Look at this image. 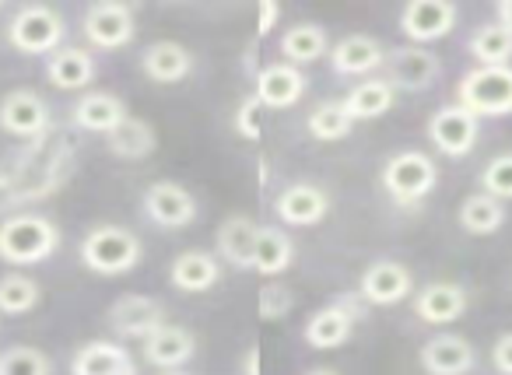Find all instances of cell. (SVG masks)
<instances>
[{"label":"cell","mask_w":512,"mask_h":375,"mask_svg":"<svg viewBox=\"0 0 512 375\" xmlns=\"http://www.w3.org/2000/svg\"><path fill=\"white\" fill-rule=\"evenodd\" d=\"M60 246V228L46 214H11L0 221V260L11 267L46 263Z\"/></svg>","instance_id":"obj_2"},{"label":"cell","mask_w":512,"mask_h":375,"mask_svg":"<svg viewBox=\"0 0 512 375\" xmlns=\"http://www.w3.org/2000/svg\"><path fill=\"white\" fill-rule=\"evenodd\" d=\"M85 25V39L99 50H120L134 39L137 22H134V8L130 4H116V0H102L92 4L81 18Z\"/></svg>","instance_id":"obj_12"},{"label":"cell","mask_w":512,"mask_h":375,"mask_svg":"<svg viewBox=\"0 0 512 375\" xmlns=\"http://www.w3.org/2000/svg\"><path fill=\"white\" fill-rule=\"evenodd\" d=\"M383 67L393 92H428L442 74V60L428 46H411V43L397 46V50H386Z\"/></svg>","instance_id":"obj_7"},{"label":"cell","mask_w":512,"mask_h":375,"mask_svg":"<svg viewBox=\"0 0 512 375\" xmlns=\"http://www.w3.org/2000/svg\"><path fill=\"white\" fill-rule=\"evenodd\" d=\"M78 253H81V263H85L92 274L116 277V274H130V270L141 263L144 242L123 225H95L92 232L81 239Z\"/></svg>","instance_id":"obj_3"},{"label":"cell","mask_w":512,"mask_h":375,"mask_svg":"<svg viewBox=\"0 0 512 375\" xmlns=\"http://www.w3.org/2000/svg\"><path fill=\"white\" fill-rule=\"evenodd\" d=\"M397 102V92L386 78H365L362 85H355L344 95V109H348L351 120H379L386 116Z\"/></svg>","instance_id":"obj_30"},{"label":"cell","mask_w":512,"mask_h":375,"mask_svg":"<svg viewBox=\"0 0 512 375\" xmlns=\"http://www.w3.org/2000/svg\"><path fill=\"white\" fill-rule=\"evenodd\" d=\"M456 102L477 120L512 116V64L509 67H474L456 85Z\"/></svg>","instance_id":"obj_5"},{"label":"cell","mask_w":512,"mask_h":375,"mask_svg":"<svg viewBox=\"0 0 512 375\" xmlns=\"http://www.w3.org/2000/svg\"><path fill=\"white\" fill-rule=\"evenodd\" d=\"M260 102H256V95H246V99L239 102V109H235V130H239L246 141H260V134H264V127H260Z\"/></svg>","instance_id":"obj_39"},{"label":"cell","mask_w":512,"mask_h":375,"mask_svg":"<svg viewBox=\"0 0 512 375\" xmlns=\"http://www.w3.org/2000/svg\"><path fill=\"white\" fill-rule=\"evenodd\" d=\"M463 312H467V288L456 281H432L414 298V316H418L421 323L446 326V323H456Z\"/></svg>","instance_id":"obj_21"},{"label":"cell","mask_w":512,"mask_h":375,"mask_svg":"<svg viewBox=\"0 0 512 375\" xmlns=\"http://www.w3.org/2000/svg\"><path fill=\"white\" fill-rule=\"evenodd\" d=\"M386 64V50L376 36H344L341 43L330 46V67L341 78H369L372 71Z\"/></svg>","instance_id":"obj_16"},{"label":"cell","mask_w":512,"mask_h":375,"mask_svg":"<svg viewBox=\"0 0 512 375\" xmlns=\"http://www.w3.org/2000/svg\"><path fill=\"white\" fill-rule=\"evenodd\" d=\"M106 148H109V155L127 158V162L148 158L151 151L158 148L155 127H151V123H144V120H134V116H127V120H123L120 127L106 137Z\"/></svg>","instance_id":"obj_31"},{"label":"cell","mask_w":512,"mask_h":375,"mask_svg":"<svg viewBox=\"0 0 512 375\" xmlns=\"http://www.w3.org/2000/svg\"><path fill=\"white\" fill-rule=\"evenodd\" d=\"M278 18H281V4H274V0H260L256 4V36L267 39L274 29H278Z\"/></svg>","instance_id":"obj_40"},{"label":"cell","mask_w":512,"mask_h":375,"mask_svg":"<svg viewBox=\"0 0 512 375\" xmlns=\"http://www.w3.org/2000/svg\"><path fill=\"white\" fill-rule=\"evenodd\" d=\"M414 277L404 263L397 260H379L372 263L362 274V284H358V295L365 298V305H397L411 295Z\"/></svg>","instance_id":"obj_17"},{"label":"cell","mask_w":512,"mask_h":375,"mask_svg":"<svg viewBox=\"0 0 512 375\" xmlns=\"http://www.w3.org/2000/svg\"><path fill=\"white\" fill-rule=\"evenodd\" d=\"M71 120L78 130L85 134H113L123 120H127V102L116 99L113 92H88L74 102L71 109Z\"/></svg>","instance_id":"obj_24"},{"label":"cell","mask_w":512,"mask_h":375,"mask_svg":"<svg viewBox=\"0 0 512 375\" xmlns=\"http://www.w3.org/2000/svg\"><path fill=\"white\" fill-rule=\"evenodd\" d=\"M358 316H362V309H358V302H351V298L323 305L306 323V344L316 347V351H334V347L348 344Z\"/></svg>","instance_id":"obj_14"},{"label":"cell","mask_w":512,"mask_h":375,"mask_svg":"<svg viewBox=\"0 0 512 375\" xmlns=\"http://www.w3.org/2000/svg\"><path fill=\"white\" fill-rule=\"evenodd\" d=\"M172 288L186 291V295H200V291H211L221 281V260L204 249H186L172 260L169 267Z\"/></svg>","instance_id":"obj_25"},{"label":"cell","mask_w":512,"mask_h":375,"mask_svg":"<svg viewBox=\"0 0 512 375\" xmlns=\"http://www.w3.org/2000/svg\"><path fill=\"white\" fill-rule=\"evenodd\" d=\"M141 71L148 74L155 85H176V81L193 74V53L186 46L172 43V39H158L144 50Z\"/></svg>","instance_id":"obj_27"},{"label":"cell","mask_w":512,"mask_h":375,"mask_svg":"<svg viewBox=\"0 0 512 375\" xmlns=\"http://www.w3.org/2000/svg\"><path fill=\"white\" fill-rule=\"evenodd\" d=\"M141 344H144V361L155 365L158 372H179V365H186V361L197 354V337H193L186 326H176V323L158 326Z\"/></svg>","instance_id":"obj_19"},{"label":"cell","mask_w":512,"mask_h":375,"mask_svg":"<svg viewBox=\"0 0 512 375\" xmlns=\"http://www.w3.org/2000/svg\"><path fill=\"white\" fill-rule=\"evenodd\" d=\"M425 130L435 151H442L449 158H463L474 151L477 134H481V120L470 109H463L460 102H449V106L435 109Z\"/></svg>","instance_id":"obj_8"},{"label":"cell","mask_w":512,"mask_h":375,"mask_svg":"<svg viewBox=\"0 0 512 375\" xmlns=\"http://www.w3.org/2000/svg\"><path fill=\"white\" fill-rule=\"evenodd\" d=\"M256 225L249 214H232L221 221L218 235H214V253L221 263H232L235 270H253V249H256Z\"/></svg>","instance_id":"obj_23"},{"label":"cell","mask_w":512,"mask_h":375,"mask_svg":"<svg viewBox=\"0 0 512 375\" xmlns=\"http://www.w3.org/2000/svg\"><path fill=\"white\" fill-rule=\"evenodd\" d=\"M460 228L467 235H495L505 225V204L488 193H470L460 204Z\"/></svg>","instance_id":"obj_33"},{"label":"cell","mask_w":512,"mask_h":375,"mask_svg":"<svg viewBox=\"0 0 512 375\" xmlns=\"http://www.w3.org/2000/svg\"><path fill=\"white\" fill-rule=\"evenodd\" d=\"M495 15H498V25H505V29L512 32V0H502Z\"/></svg>","instance_id":"obj_42"},{"label":"cell","mask_w":512,"mask_h":375,"mask_svg":"<svg viewBox=\"0 0 512 375\" xmlns=\"http://www.w3.org/2000/svg\"><path fill=\"white\" fill-rule=\"evenodd\" d=\"M162 375H190V372H162Z\"/></svg>","instance_id":"obj_45"},{"label":"cell","mask_w":512,"mask_h":375,"mask_svg":"<svg viewBox=\"0 0 512 375\" xmlns=\"http://www.w3.org/2000/svg\"><path fill=\"white\" fill-rule=\"evenodd\" d=\"M144 214H148L151 225L165 228V232H179V228H190L197 221V200L186 186L172 183V179H158L144 190Z\"/></svg>","instance_id":"obj_9"},{"label":"cell","mask_w":512,"mask_h":375,"mask_svg":"<svg viewBox=\"0 0 512 375\" xmlns=\"http://www.w3.org/2000/svg\"><path fill=\"white\" fill-rule=\"evenodd\" d=\"M256 102L264 109H292L306 95V74L292 64H271L256 74Z\"/></svg>","instance_id":"obj_22"},{"label":"cell","mask_w":512,"mask_h":375,"mask_svg":"<svg viewBox=\"0 0 512 375\" xmlns=\"http://www.w3.org/2000/svg\"><path fill=\"white\" fill-rule=\"evenodd\" d=\"M71 375H137V361L116 340H88L74 351Z\"/></svg>","instance_id":"obj_20"},{"label":"cell","mask_w":512,"mask_h":375,"mask_svg":"<svg viewBox=\"0 0 512 375\" xmlns=\"http://www.w3.org/2000/svg\"><path fill=\"white\" fill-rule=\"evenodd\" d=\"M481 193L502 200V204H505V200H512V151L495 155L481 169Z\"/></svg>","instance_id":"obj_37"},{"label":"cell","mask_w":512,"mask_h":375,"mask_svg":"<svg viewBox=\"0 0 512 375\" xmlns=\"http://www.w3.org/2000/svg\"><path fill=\"white\" fill-rule=\"evenodd\" d=\"M274 214L292 228H313L330 214V197L313 183H292L278 193Z\"/></svg>","instance_id":"obj_15"},{"label":"cell","mask_w":512,"mask_h":375,"mask_svg":"<svg viewBox=\"0 0 512 375\" xmlns=\"http://www.w3.org/2000/svg\"><path fill=\"white\" fill-rule=\"evenodd\" d=\"M39 305V284L25 274L0 277V312L4 316H25Z\"/></svg>","instance_id":"obj_35"},{"label":"cell","mask_w":512,"mask_h":375,"mask_svg":"<svg viewBox=\"0 0 512 375\" xmlns=\"http://www.w3.org/2000/svg\"><path fill=\"white\" fill-rule=\"evenodd\" d=\"M292 305H295V295L285 281H267L264 288H260V295H256V309H260V319H267V323L285 319L288 312H292Z\"/></svg>","instance_id":"obj_38"},{"label":"cell","mask_w":512,"mask_h":375,"mask_svg":"<svg viewBox=\"0 0 512 375\" xmlns=\"http://www.w3.org/2000/svg\"><path fill=\"white\" fill-rule=\"evenodd\" d=\"M306 127H309V134H313L316 141L334 144V141H344V137L355 130V120H351L348 109H344V99H327V102H320L313 113H309Z\"/></svg>","instance_id":"obj_34"},{"label":"cell","mask_w":512,"mask_h":375,"mask_svg":"<svg viewBox=\"0 0 512 375\" xmlns=\"http://www.w3.org/2000/svg\"><path fill=\"white\" fill-rule=\"evenodd\" d=\"M46 78L60 92H78L95 81V57L81 46H60L46 57Z\"/></svg>","instance_id":"obj_26"},{"label":"cell","mask_w":512,"mask_h":375,"mask_svg":"<svg viewBox=\"0 0 512 375\" xmlns=\"http://www.w3.org/2000/svg\"><path fill=\"white\" fill-rule=\"evenodd\" d=\"M383 190L393 204L400 207H414L435 190L439 183V169H435V158L425 155L418 148H407V151H397V155L386 158L383 165Z\"/></svg>","instance_id":"obj_4"},{"label":"cell","mask_w":512,"mask_h":375,"mask_svg":"<svg viewBox=\"0 0 512 375\" xmlns=\"http://www.w3.org/2000/svg\"><path fill=\"white\" fill-rule=\"evenodd\" d=\"M64 36H67L64 15L46 8V4H29V8L18 11L8 25L11 46L29 53V57H50V53H57Z\"/></svg>","instance_id":"obj_6"},{"label":"cell","mask_w":512,"mask_h":375,"mask_svg":"<svg viewBox=\"0 0 512 375\" xmlns=\"http://www.w3.org/2000/svg\"><path fill=\"white\" fill-rule=\"evenodd\" d=\"M460 22V11L449 0H411L400 11V32L411 39V46H428L446 39Z\"/></svg>","instance_id":"obj_10"},{"label":"cell","mask_w":512,"mask_h":375,"mask_svg":"<svg viewBox=\"0 0 512 375\" xmlns=\"http://www.w3.org/2000/svg\"><path fill=\"white\" fill-rule=\"evenodd\" d=\"M53 365L39 347H8L0 354V375H50Z\"/></svg>","instance_id":"obj_36"},{"label":"cell","mask_w":512,"mask_h":375,"mask_svg":"<svg viewBox=\"0 0 512 375\" xmlns=\"http://www.w3.org/2000/svg\"><path fill=\"white\" fill-rule=\"evenodd\" d=\"M327 53H330L327 29L316 22H295L292 29H285V36H281V57L292 67L316 64V60H323Z\"/></svg>","instance_id":"obj_28"},{"label":"cell","mask_w":512,"mask_h":375,"mask_svg":"<svg viewBox=\"0 0 512 375\" xmlns=\"http://www.w3.org/2000/svg\"><path fill=\"white\" fill-rule=\"evenodd\" d=\"M295 263V242L288 239L281 228L260 225L256 232V249H253V270L260 277H281Z\"/></svg>","instance_id":"obj_29"},{"label":"cell","mask_w":512,"mask_h":375,"mask_svg":"<svg viewBox=\"0 0 512 375\" xmlns=\"http://www.w3.org/2000/svg\"><path fill=\"white\" fill-rule=\"evenodd\" d=\"M109 326H113L116 337L130 340H148L158 326H165V305L151 295H120L109 305Z\"/></svg>","instance_id":"obj_13"},{"label":"cell","mask_w":512,"mask_h":375,"mask_svg":"<svg viewBox=\"0 0 512 375\" xmlns=\"http://www.w3.org/2000/svg\"><path fill=\"white\" fill-rule=\"evenodd\" d=\"M0 130L22 141H36L50 130V106L32 88H15L0 99Z\"/></svg>","instance_id":"obj_11"},{"label":"cell","mask_w":512,"mask_h":375,"mask_svg":"<svg viewBox=\"0 0 512 375\" xmlns=\"http://www.w3.org/2000/svg\"><path fill=\"white\" fill-rule=\"evenodd\" d=\"M467 50H470V57L477 60V67H509L512 32L498 22H488V25H481V29H474Z\"/></svg>","instance_id":"obj_32"},{"label":"cell","mask_w":512,"mask_h":375,"mask_svg":"<svg viewBox=\"0 0 512 375\" xmlns=\"http://www.w3.org/2000/svg\"><path fill=\"white\" fill-rule=\"evenodd\" d=\"M491 365L498 375H512V333H502L491 347Z\"/></svg>","instance_id":"obj_41"},{"label":"cell","mask_w":512,"mask_h":375,"mask_svg":"<svg viewBox=\"0 0 512 375\" xmlns=\"http://www.w3.org/2000/svg\"><path fill=\"white\" fill-rule=\"evenodd\" d=\"M418 361L428 375H467L477 361V351L467 337L439 333V337L425 340V347L418 351Z\"/></svg>","instance_id":"obj_18"},{"label":"cell","mask_w":512,"mask_h":375,"mask_svg":"<svg viewBox=\"0 0 512 375\" xmlns=\"http://www.w3.org/2000/svg\"><path fill=\"white\" fill-rule=\"evenodd\" d=\"M0 8H4V4H0Z\"/></svg>","instance_id":"obj_46"},{"label":"cell","mask_w":512,"mask_h":375,"mask_svg":"<svg viewBox=\"0 0 512 375\" xmlns=\"http://www.w3.org/2000/svg\"><path fill=\"white\" fill-rule=\"evenodd\" d=\"M246 375H260V351L256 347L246 354Z\"/></svg>","instance_id":"obj_43"},{"label":"cell","mask_w":512,"mask_h":375,"mask_svg":"<svg viewBox=\"0 0 512 375\" xmlns=\"http://www.w3.org/2000/svg\"><path fill=\"white\" fill-rule=\"evenodd\" d=\"M306 375H337V372H330V368H313V372H306Z\"/></svg>","instance_id":"obj_44"},{"label":"cell","mask_w":512,"mask_h":375,"mask_svg":"<svg viewBox=\"0 0 512 375\" xmlns=\"http://www.w3.org/2000/svg\"><path fill=\"white\" fill-rule=\"evenodd\" d=\"M74 144L60 130H46L43 137L29 141V148L11 158L8 172H0V211H11L18 204L46 200L64 179L71 176Z\"/></svg>","instance_id":"obj_1"}]
</instances>
